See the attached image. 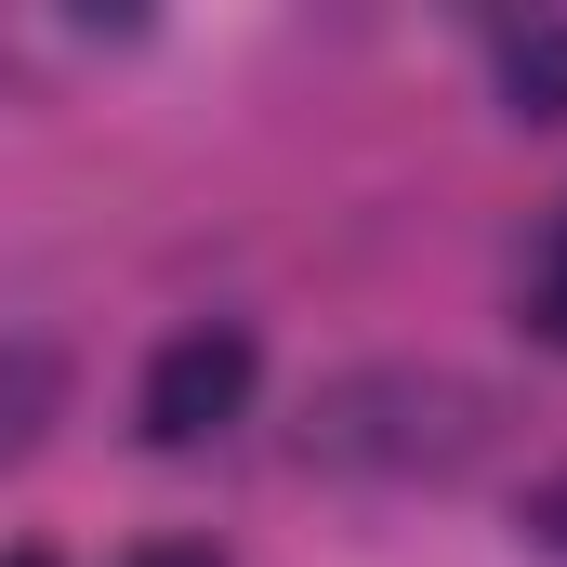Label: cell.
I'll list each match as a JSON object with an SVG mask.
<instances>
[{
  "label": "cell",
  "mask_w": 567,
  "mask_h": 567,
  "mask_svg": "<svg viewBox=\"0 0 567 567\" xmlns=\"http://www.w3.org/2000/svg\"><path fill=\"white\" fill-rule=\"evenodd\" d=\"M475 449H488V396H475L462 370H343V383L303 410V462H330V475H383V488L462 475Z\"/></svg>",
  "instance_id": "1"
},
{
  "label": "cell",
  "mask_w": 567,
  "mask_h": 567,
  "mask_svg": "<svg viewBox=\"0 0 567 567\" xmlns=\"http://www.w3.org/2000/svg\"><path fill=\"white\" fill-rule=\"evenodd\" d=\"M251 383H265V343L238 317H198V330H172L145 357V435L158 449H212V435L251 410Z\"/></svg>",
  "instance_id": "2"
},
{
  "label": "cell",
  "mask_w": 567,
  "mask_h": 567,
  "mask_svg": "<svg viewBox=\"0 0 567 567\" xmlns=\"http://www.w3.org/2000/svg\"><path fill=\"white\" fill-rule=\"evenodd\" d=\"M502 106H515L528 133H555V120H567V13L502 27Z\"/></svg>",
  "instance_id": "3"
},
{
  "label": "cell",
  "mask_w": 567,
  "mask_h": 567,
  "mask_svg": "<svg viewBox=\"0 0 567 567\" xmlns=\"http://www.w3.org/2000/svg\"><path fill=\"white\" fill-rule=\"evenodd\" d=\"M53 396H66L53 343H0V462H13V449H40V423H53Z\"/></svg>",
  "instance_id": "4"
},
{
  "label": "cell",
  "mask_w": 567,
  "mask_h": 567,
  "mask_svg": "<svg viewBox=\"0 0 567 567\" xmlns=\"http://www.w3.org/2000/svg\"><path fill=\"white\" fill-rule=\"evenodd\" d=\"M528 330L567 357V225H555V251H542V278H528Z\"/></svg>",
  "instance_id": "5"
},
{
  "label": "cell",
  "mask_w": 567,
  "mask_h": 567,
  "mask_svg": "<svg viewBox=\"0 0 567 567\" xmlns=\"http://www.w3.org/2000/svg\"><path fill=\"white\" fill-rule=\"evenodd\" d=\"M133 567H225V555H212V542H145Z\"/></svg>",
  "instance_id": "6"
},
{
  "label": "cell",
  "mask_w": 567,
  "mask_h": 567,
  "mask_svg": "<svg viewBox=\"0 0 567 567\" xmlns=\"http://www.w3.org/2000/svg\"><path fill=\"white\" fill-rule=\"evenodd\" d=\"M0 567H53V555H0Z\"/></svg>",
  "instance_id": "7"
}]
</instances>
